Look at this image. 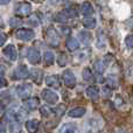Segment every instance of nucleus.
Listing matches in <instances>:
<instances>
[{
  "label": "nucleus",
  "mask_w": 133,
  "mask_h": 133,
  "mask_svg": "<svg viewBox=\"0 0 133 133\" xmlns=\"http://www.w3.org/2000/svg\"><path fill=\"white\" fill-rule=\"evenodd\" d=\"M44 37H46V41L49 46H51V47L60 46V41H61L60 35H58V33L56 32L54 27H49L46 30V36Z\"/></svg>",
  "instance_id": "nucleus-1"
},
{
  "label": "nucleus",
  "mask_w": 133,
  "mask_h": 133,
  "mask_svg": "<svg viewBox=\"0 0 133 133\" xmlns=\"http://www.w3.org/2000/svg\"><path fill=\"white\" fill-rule=\"evenodd\" d=\"M16 94L20 97L21 99L26 101L32 95V84L29 83H23V84H20L16 87Z\"/></svg>",
  "instance_id": "nucleus-2"
},
{
  "label": "nucleus",
  "mask_w": 133,
  "mask_h": 133,
  "mask_svg": "<svg viewBox=\"0 0 133 133\" xmlns=\"http://www.w3.org/2000/svg\"><path fill=\"white\" fill-rule=\"evenodd\" d=\"M34 30L29 29V28H20L15 32V36L19 40H22V41H29L34 37Z\"/></svg>",
  "instance_id": "nucleus-3"
},
{
  "label": "nucleus",
  "mask_w": 133,
  "mask_h": 133,
  "mask_svg": "<svg viewBox=\"0 0 133 133\" xmlns=\"http://www.w3.org/2000/svg\"><path fill=\"white\" fill-rule=\"evenodd\" d=\"M32 12V5L29 2H20L15 8V14L19 16H28Z\"/></svg>",
  "instance_id": "nucleus-4"
},
{
  "label": "nucleus",
  "mask_w": 133,
  "mask_h": 133,
  "mask_svg": "<svg viewBox=\"0 0 133 133\" xmlns=\"http://www.w3.org/2000/svg\"><path fill=\"white\" fill-rule=\"evenodd\" d=\"M62 78H63L64 84L68 88H70V89H72V88L76 85V77H75V75H74V72L71 70H64L63 71Z\"/></svg>",
  "instance_id": "nucleus-5"
},
{
  "label": "nucleus",
  "mask_w": 133,
  "mask_h": 133,
  "mask_svg": "<svg viewBox=\"0 0 133 133\" xmlns=\"http://www.w3.org/2000/svg\"><path fill=\"white\" fill-rule=\"evenodd\" d=\"M27 58L32 64H39L40 61H41V55H40L37 49L30 47V48H28L27 51Z\"/></svg>",
  "instance_id": "nucleus-6"
},
{
  "label": "nucleus",
  "mask_w": 133,
  "mask_h": 133,
  "mask_svg": "<svg viewBox=\"0 0 133 133\" xmlns=\"http://www.w3.org/2000/svg\"><path fill=\"white\" fill-rule=\"evenodd\" d=\"M28 76H29V70L26 65H19L13 72L14 79H26Z\"/></svg>",
  "instance_id": "nucleus-7"
},
{
  "label": "nucleus",
  "mask_w": 133,
  "mask_h": 133,
  "mask_svg": "<svg viewBox=\"0 0 133 133\" xmlns=\"http://www.w3.org/2000/svg\"><path fill=\"white\" fill-rule=\"evenodd\" d=\"M41 95H42V98L49 104H56L57 101H58L57 94L54 92V91H51V90H49V89H44Z\"/></svg>",
  "instance_id": "nucleus-8"
},
{
  "label": "nucleus",
  "mask_w": 133,
  "mask_h": 133,
  "mask_svg": "<svg viewBox=\"0 0 133 133\" xmlns=\"http://www.w3.org/2000/svg\"><path fill=\"white\" fill-rule=\"evenodd\" d=\"M46 83L49 88L53 89H60L61 88V81L57 75H50L46 78Z\"/></svg>",
  "instance_id": "nucleus-9"
},
{
  "label": "nucleus",
  "mask_w": 133,
  "mask_h": 133,
  "mask_svg": "<svg viewBox=\"0 0 133 133\" xmlns=\"http://www.w3.org/2000/svg\"><path fill=\"white\" fill-rule=\"evenodd\" d=\"M4 54L11 61H16V58H18V51H16V48L13 46V44L6 46V48L4 49Z\"/></svg>",
  "instance_id": "nucleus-10"
},
{
  "label": "nucleus",
  "mask_w": 133,
  "mask_h": 133,
  "mask_svg": "<svg viewBox=\"0 0 133 133\" xmlns=\"http://www.w3.org/2000/svg\"><path fill=\"white\" fill-rule=\"evenodd\" d=\"M40 122L37 119H30L28 122H26V130L29 133H36L39 131Z\"/></svg>",
  "instance_id": "nucleus-11"
},
{
  "label": "nucleus",
  "mask_w": 133,
  "mask_h": 133,
  "mask_svg": "<svg viewBox=\"0 0 133 133\" xmlns=\"http://www.w3.org/2000/svg\"><path fill=\"white\" fill-rule=\"evenodd\" d=\"M78 37H79V41L84 44L85 47L90 46L91 43V40H92V35L90 34L89 32H85V30H81L78 33Z\"/></svg>",
  "instance_id": "nucleus-12"
},
{
  "label": "nucleus",
  "mask_w": 133,
  "mask_h": 133,
  "mask_svg": "<svg viewBox=\"0 0 133 133\" xmlns=\"http://www.w3.org/2000/svg\"><path fill=\"white\" fill-rule=\"evenodd\" d=\"M25 105H26V108H27L28 110H35V109L39 108L40 101H39L37 97H32V98L29 97L28 99H26L25 101Z\"/></svg>",
  "instance_id": "nucleus-13"
},
{
  "label": "nucleus",
  "mask_w": 133,
  "mask_h": 133,
  "mask_svg": "<svg viewBox=\"0 0 133 133\" xmlns=\"http://www.w3.org/2000/svg\"><path fill=\"white\" fill-rule=\"evenodd\" d=\"M60 133H79V130L76 126L75 124H70V123H66V124L62 125L60 130Z\"/></svg>",
  "instance_id": "nucleus-14"
},
{
  "label": "nucleus",
  "mask_w": 133,
  "mask_h": 133,
  "mask_svg": "<svg viewBox=\"0 0 133 133\" xmlns=\"http://www.w3.org/2000/svg\"><path fill=\"white\" fill-rule=\"evenodd\" d=\"M81 12H82L85 16H92V14H94L95 11H94L92 5L90 4L89 1H85V2H83L82 7H81Z\"/></svg>",
  "instance_id": "nucleus-15"
},
{
  "label": "nucleus",
  "mask_w": 133,
  "mask_h": 133,
  "mask_svg": "<svg viewBox=\"0 0 133 133\" xmlns=\"http://www.w3.org/2000/svg\"><path fill=\"white\" fill-rule=\"evenodd\" d=\"M87 95L91 99H97L99 96V89L96 85H90V87L87 88Z\"/></svg>",
  "instance_id": "nucleus-16"
},
{
  "label": "nucleus",
  "mask_w": 133,
  "mask_h": 133,
  "mask_svg": "<svg viewBox=\"0 0 133 133\" xmlns=\"http://www.w3.org/2000/svg\"><path fill=\"white\" fill-rule=\"evenodd\" d=\"M79 47V42L75 39V37H68L66 40V48L69 49L70 51H75L78 49Z\"/></svg>",
  "instance_id": "nucleus-17"
},
{
  "label": "nucleus",
  "mask_w": 133,
  "mask_h": 133,
  "mask_svg": "<svg viewBox=\"0 0 133 133\" xmlns=\"http://www.w3.org/2000/svg\"><path fill=\"white\" fill-rule=\"evenodd\" d=\"M85 109L84 108H75V109H72L71 111H69V117H71V118H79V117H82V116H84L85 115Z\"/></svg>",
  "instance_id": "nucleus-18"
},
{
  "label": "nucleus",
  "mask_w": 133,
  "mask_h": 133,
  "mask_svg": "<svg viewBox=\"0 0 133 133\" xmlns=\"http://www.w3.org/2000/svg\"><path fill=\"white\" fill-rule=\"evenodd\" d=\"M83 25L85 28L88 29H94L96 27V19L92 18V16H87V18L83 20Z\"/></svg>",
  "instance_id": "nucleus-19"
},
{
  "label": "nucleus",
  "mask_w": 133,
  "mask_h": 133,
  "mask_svg": "<svg viewBox=\"0 0 133 133\" xmlns=\"http://www.w3.org/2000/svg\"><path fill=\"white\" fill-rule=\"evenodd\" d=\"M106 47V36L103 32L98 33V40H97V48L104 49Z\"/></svg>",
  "instance_id": "nucleus-20"
},
{
  "label": "nucleus",
  "mask_w": 133,
  "mask_h": 133,
  "mask_svg": "<svg viewBox=\"0 0 133 133\" xmlns=\"http://www.w3.org/2000/svg\"><path fill=\"white\" fill-rule=\"evenodd\" d=\"M83 78H84V81H87V82H94L95 81V75L90 68H85L84 70H83Z\"/></svg>",
  "instance_id": "nucleus-21"
},
{
  "label": "nucleus",
  "mask_w": 133,
  "mask_h": 133,
  "mask_svg": "<svg viewBox=\"0 0 133 133\" xmlns=\"http://www.w3.org/2000/svg\"><path fill=\"white\" fill-rule=\"evenodd\" d=\"M43 61L46 65H51L54 63V54L51 51H46L43 55Z\"/></svg>",
  "instance_id": "nucleus-22"
},
{
  "label": "nucleus",
  "mask_w": 133,
  "mask_h": 133,
  "mask_svg": "<svg viewBox=\"0 0 133 133\" xmlns=\"http://www.w3.org/2000/svg\"><path fill=\"white\" fill-rule=\"evenodd\" d=\"M62 13L65 15L66 19H72V18H76V16L78 15V14H77V11H76L75 8H71V7H70V8L64 9Z\"/></svg>",
  "instance_id": "nucleus-23"
},
{
  "label": "nucleus",
  "mask_w": 133,
  "mask_h": 133,
  "mask_svg": "<svg viewBox=\"0 0 133 133\" xmlns=\"http://www.w3.org/2000/svg\"><path fill=\"white\" fill-rule=\"evenodd\" d=\"M94 66H95V70L97 71V74H101V75L104 72V70H105V64L103 63V61H99V60L96 61Z\"/></svg>",
  "instance_id": "nucleus-24"
},
{
  "label": "nucleus",
  "mask_w": 133,
  "mask_h": 133,
  "mask_svg": "<svg viewBox=\"0 0 133 133\" xmlns=\"http://www.w3.org/2000/svg\"><path fill=\"white\" fill-rule=\"evenodd\" d=\"M32 76H33V79H34L37 84H40V83H41V81H40V79H41V76H42V71L40 70V69H34Z\"/></svg>",
  "instance_id": "nucleus-25"
},
{
  "label": "nucleus",
  "mask_w": 133,
  "mask_h": 133,
  "mask_svg": "<svg viewBox=\"0 0 133 133\" xmlns=\"http://www.w3.org/2000/svg\"><path fill=\"white\" fill-rule=\"evenodd\" d=\"M28 22H29V25L34 26V27H37V26L40 25V19L37 18V15H32L29 19H28Z\"/></svg>",
  "instance_id": "nucleus-26"
},
{
  "label": "nucleus",
  "mask_w": 133,
  "mask_h": 133,
  "mask_svg": "<svg viewBox=\"0 0 133 133\" xmlns=\"http://www.w3.org/2000/svg\"><path fill=\"white\" fill-rule=\"evenodd\" d=\"M40 111H41V115L43 116V117H50L51 113H54V111L50 110V109H48L47 106H41V108H40Z\"/></svg>",
  "instance_id": "nucleus-27"
},
{
  "label": "nucleus",
  "mask_w": 133,
  "mask_h": 133,
  "mask_svg": "<svg viewBox=\"0 0 133 133\" xmlns=\"http://www.w3.org/2000/svg\"><path fill=\"white\" fill-rule=\"evenodd\" d=\"M11 130H12V133H19V132L21 131L20 123H19V122H13V123H11Z\"/></svg>",
  "instance_id": "nucleus-28"
},
{
  "label": "nucleus",
  "mask_w": 133,
  "mask_h": 133,
  "mask_svg": "<svg viewBox=\"0 0 133 133\" xmlns=\"http://www.w3.org/2000/svg\"><path fill=\"white\" fill-rule=\"evenodd\" d=\"M57 62H58V65H61V66H64L66 64V56H65V54H60V55H58Z\"/></svg>",
  "instance_id": "nucleus-29"
},
{
  "label": "nucleus",
  "mask_w": 133,
  "mask_h": 133,
  "mask_svg": "<svg viewBox=\"0 0 133 133\" xmlns=\"http://www.w3.org/2000/svg\"><path fill=\"white\" fill-rule=\"evenodd\" d=\"M125 44H126L127 48L133 49V35H127L126 39H125Z\"/></svg>",
  "instance_id": "nucleus-30"
},
{
  "label": "nucleus",
  "mask_w": 133,
  "mask_h": 133,
  "mask_svg": "<svg viewBox=\"0 0 133 133\" xmlns=\"http://www.w3.org/2000/svg\"><path fill=\"white\" fill-rule=\"evenodd\" d=\"M9 25H11V27L19 26V25H21V20L19 18H12L11 20H9Z\"/></svg>",
  "instance_id": "nucleus-31"
},
{
  "label": "nucleus",
  "mask_w": 133,
  "mask_h": 133,
  "mask_svg": "<svg viewBox=\"0 0 133 133\" xmlns=\"http://www.w3.org/2000/svg\"><path fill=\"white\" fill-rule=\"evenodd\" d=\"M112 60H113L112 55H106L105 57H104V61H103V63H104V64H105V66H108V65L110 64L111 62H112Z\"/></svg>",
  "instance_id": "nucleus-32"
},
{
  "label": "nucleus",
  "mask_w": 133,
  "mask_h": 133,
  "mask_svg": "<svg viewBox=\"0 0 133 133\" xmlns=\"http://www.w3.org/2000/svg\"><path fill=\"white\" fill-rule=\"evenodd\" d=\"M103 92H104V96L108 98V97L111 96V92H112V89H111V87H105L103 88Z\"/></svg>",
  "instance_id": "nucleus-33"
},
{
  "label": "nucleus",
  "mask_w": 133,
  "mask_h": 133,
  "mask_svg": "<svg viewBox=\"0 0 133 133\" xmlns=\"http://www.w3.org/2000/svg\"><path fill=\"white\" fill-rule=\"evenodd\" d=\"M55 20H56V21H60V22H62V21H66V20H68V19H66L64 14H63L62 12H61V13H58L57 15H56Z\"/></svg>",
  "instance_id": "nucleus-34"
},
{
  "label": "nucleus",
  "mask_w": 133,
  "mask_h": 133,
  "mask_svg": "<svg viewBox=\"0 0 133 133\" xmlns=\"http://www.w3.org/2000/svg\"><path fill=\"white\" fill-rule=\"evenodd\" d=\"M116 105L117 106H120V105H123V103H124V101H123V98H122V96H117L116 97Z\"/></svg>",
  "instance_id": "nucleus-35"
},
{
  "label": "nucleus",
  "mask_w": 133,
  "mask_h": 133,
  "mask_svg": "<svg viewBox=\"0 0 133 133\" xmlns=\"http://www.w3.org/2000/svg\"><path fill=\"white\" fill-rule=\"evenodd\" d=\"M6 40H7L6 35H5V34H2V33H0V47H1V46H4V44H5V42H6Z\"/></svg>",
  "instance_id": "nucleus-36"
},
{
  "label": "nucleus",
  "mask_w": 133,
  "mask_h": 133,
  "mask_svg": "<svg viewBox=\"0 0 133 133\" xmlns=\"http://www.w3.org/2000/svg\"><path fill=\"white\" fill-rule=\"evenodd\" d=\"M5 87H7V81L2 76H0V88H5Z\"/></svg>",
  "instance_id": "nucleus-37"
},
{
  "label": "nucleus",
  "mask_w": 133,
  "mask_h": 133,
  "mask_svg": "<svg viewBox=\"0 0 133 133\" xmlns=\"http://www.w3.org/2000/svg\"><path fill=\"white\" fill-rule=\"evenodd\" d=\"M126 26L129 28H131V29H133V18H130L129 20L126 21Z\"/></svg>",
  "instance_id": "nucleus-38"
},
{
  "label": "nucleus",
  "mask_w": 133,
  "mask_h": 133,
  "mask_svg": "<svg viewBox=\"0 0 133 133\" xmlns=\"http://www.w3.org/2000/svg\"><path fill=\"white\" fill-rule=\"evenodd\" d=\"M5 74H6V66L0 64V76L5 75Z\"/></svg>",
  "instance_id": "nucleus-39"
},
{
  "label": "nucleus",
  "mask_w": 133,
  "mask_h": 133,
  "mask_svg": "<svg viewBox=\"0 0 133 133\" xmlns=\"http://www.w3.org/2000/svg\"><path fill=\"white\" fill-rule=\"evenodd\" d=\"M0 133H6V127L4 126L2 123H0Z\"/></svg>",
  "instance_id": "nucleus-40"
},
{
  "label": "nucleus",
  "mask_w": 133,
  "mask_h": 133,
  "mask_svg": "<svg viewBox=\"0 0 133 133\" xmlns=\"http://www.w3.org/2000/svg\"><path fill=\"white\" fill-rule=\"evenodd\" d=\"M61 30L63 32V34H69V33H70V29L65 28V27H61Z\"/></svg>",
  "instance_id": "nucleus-41"
},
{
  "label": "nucleus",
  "mask_w": 133,
  "mask_h": 133,
  "mask_svg": "<svg viewBox=\"0 0 133 133\" xmlns=\"http://www.w3.org/2000/svg\"><path fill=\"white\" fill-rule=\"evenodd\" d=\"M9 1H11V0H0V5H6V4H8Z\"/></svg>",
  "instance_id": "nucleus-42"
},
{
  "label": "nucleus",
  "mask_w": 133,
  "mask_h": 133,
  "mask_svg": "<svg viewBox=\"0 0 133 133\" xmlns=\"http://www.w3.org/2000/svg\"><path fill=\"white\" fill-rule=\"evenodd\" d=\"M1 110H2V105H1V103H0V112H1Z\"/></svg>",
  "instance_id": "nucleus-43"
},
{
  "label": "nucleus",
  "mask_w": 133,
  "mask_h": 133,
  "mask_svg": "<svg viewBox=\"0 0 133 133\" xmlns=\"http://www.w3.org/2000/svg\"><path fill=\"white\" fill-rule=\"evenodd\" d=\"M34 1H37V2H40V1H42V0H34Z\"/></svg>",
  "instance_id": "nucleus-44"
},
{
  "label": "nucleus",
  "mask_w": 133,
  "mask_h": 133,
  "mask_svg": "<svg viewBox=\"0 0 133 133\" xmlns=\"http://www.w3.org/2000/svg\"><path fill=\"white\" fill-rule=\"evenodd\" d=\"M131 101H132V103H133V96H132V98H131Z\"/></svg>",
  "instance_id": "nucleus-45"
}]
</instances>
